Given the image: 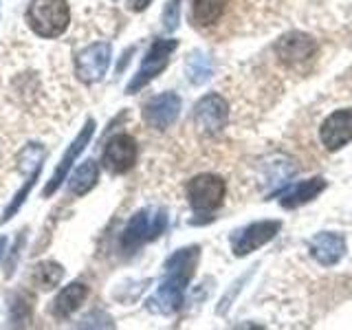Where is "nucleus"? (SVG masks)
<instances>
[{
  "label": "nucleus",
  "mask_w": 352,
  "mask_h": 330,
  "mask_svg": "<svg viewBox=\"0 0 352 330\" xmlns=\"http://www.w3.org/2000/svg\"><path fill=\"white\" fill-rule=\"evenodd\" d=\"M198 256H201L198 247H190V249L176 251L168 260V264H165V280L161 282L157 295L150 300V311L163 313V315L179 311L183 304L185 286L190 284L194 275Z\"/></svg>",
  "instance_id": "1"
},
{
  "label": "nucleus",
  "mask_w": 352,
  "mask_h": 330,
  "mask_svg": "<svg viewBox=\"0 0 352 330\" xmlns=\"http://www.w3.org/2000/svg\"><path fill=\"white\" fill-rule=\"evenodd\" d=\"M27 22L40 38H58L71 22L66 0H33L27 9Z\"/></svg>",
  "instance_id": "2"
},
{
  "label": "nucleus",
  "mask_w": 352,
  "mask_h": 330,
  "mask_svg": "<svg viewBox=\"0 0 352 330\" xmlns=\"http://www.w3.org/2000/svg\"><path fill=\"white\" fill-rule=\"evenodd\" d=\"M165 227H168V216H165V212H161V209H141V212H137L130 218L128 227L124 229L121 249L128 253L135 251L143 242H150L159 234H163Z\"/></svg>",
  "instance_id": "3"
},
{
  "label": "nucleus",
  "mask_w": 352,
  "mask_h": 330,
  "mask_svg": "<svg viewBox=\"0 0 352 330\" xmlns=\"http://www.w3.org/2000/svg\"><path fill=\"white\" fill-rule=\"evenodd\" d=\"M187 201L194 212H214L225 201V181L214 174H201L187 183Z\"/></svg>",
  "instance_id": "4"
},
{
  "label": "nucleus",
  "mask_w": 352,
  "mask_h": 330,
  "mask_svg": "<svg viewBox=\"0 0 352 330\" xmlns=\"http://www.w3.org/2000/svg\"><path fill=\"white\" fill-rule=\"evenodd\" d=\"M176 44H179L176 40H157L152 44L148 55H146V60H143V64H141L139 73L135 75V80H132L128 86V93H137L139 88H143L150 80H154V77L168 66L170 55L176 49Z\"/></svg>",
  "instance_id": "5"
},
{
  "label": "nucleus",
  "mask_w": 352,
  "mask_h": 330,
  "mask_svg": "<svg viewBox=\"0 0 352 330\" xmlns=\"http://www.w3.org/2000/svg\"><path fill=\"white\" fill-rule=\"evenodd\" d=\"M227 117H229L227 102L218 93L205 95L194 108L196 128L205 132V135H216V132L223 130L227 126Z\"/></svg>",
  "instance_id": "6"
},
{
  "label": "nucleus",
  "mask_w": 352,
  "mask_h": 330,
  "mask_svg": "<svg viewBox=\"0 0 352 330\" xmlns=\"http://www.w3.org/2000/svg\"><path fill=\"white\" fill-rule=\"evenodd\" d=\"M110 64V44L108 42H97L86 47L80 55H77L75 69H77V77L86 84L99 82L108 71Z\"/></svg>",
  "instance_id": "7"
},
{
  "label": "nucleus",
  "mask_w": 352,
  "mask_h": 330,
  "mask_svg": "<svg viewBox=\"0 0 352 330\" xmlns=\"http://www.w3.org/2000/svg\"><path fill=\"white\" fill-rule=\"evenodd\" d=\"M278 220H262V223H253L245 227L242 231H236V236L231 238V249L236 256H249L251 251H256L258 247L267 245L269 240H273L280 231Z\"/></svg>",
  "instance_id": "8"
},
{
  "label": "nucleus",
  "mask_w": 352,
  "mask_h": 330,
  "mask_svg": "<svg viewBox=\"0 0 352 330\" xmlns=\"http://www.w3.org/2000/svg\"><path fill=\"white\" fill-rule=\"evenodd\" d=\"M317 44L311 36H306L302 31H291L282 36L275 44V55L280 58V62L289 64V66H297L308 62L315 55Z\"/></svg>",
  "instance_id": "9"
},
{
  "label": "nucleus",
  "mask_w": 352,
  "mask_h": 330,
  "mask_svg": "<svg viewBox=\"0 0 352 330\" xmlns=\"http://www.w3.org/2000/svg\"><path fill=\"white\" fill-rule=\"evenodd\" d=\"M137 161V141L130 135H115L106 143L104 165L113 174H126Z\"/></svg>",
  "instance_id": "10"
},
{
  "label": "nucleus",
  "mask_w": 352,
  "mask_h": 330,
  "mask_svg": "<svg viewBox=\"0 0 352 330\" xmlns=\"http://www.w3.org/2000/svg\"><path fill=\"white\" fill-rule=\"evenodd\" d=\"M179 113H181V97L176 93H163L146 104V108H143V119H146L148 126H152L154 130H165L174 124Z\"/></svg>",
  "instance_id": "11"
},
{
  "label": "nucleus",
  "mask_w": 352,
  "mask_h": 330,
  "mask_svg": "<svg viewBox=\"0 0 352 330\" xmlns=\"http://www.w3.org/2000/svg\"><path fill=\"white\" fill-rule=\"evenodd\" d=\"M319 137H322V143L330 152L344 148L352 139V110L350 108L335 110V113L324 121L322 130H319Z\"/></svg>",
  "instance_id": "12"
},
{
  "label": "nucleus",
  "mask_w": 352,
  "mask_h": 330,
  "mask_svg": "<svg viewBox=\"0 0 352 330\" xmlns=\"http://www.w3.org/2000/svg\"><path fill=\"white\" fill-rule=\"evenodd\" d=\"M93 132H95V121H86V126H84V130L80 132V137H77V139L71 143V148L66 150V154H64L62 161H60V165H58V170L53 172L51 181H49V185H47V190H44V196H51V194L62 185V181L66 179V174L71 172L75 159L80 157V154L84 152V148L88 146V141H91Z\"/></svg>",
  "instance_id": "13"
},
{
  "label": "nucleus",
  "mask_w": 352,
  "mask_h": 330,
  "mask_svg": "<svg viewBox=\"0 0 352 330\" xmlns=\"http://www.w3.org/2000/svg\"><path fill=\"white\" fill-rule=\"evenodd\" d=\"M311 253L313 258L324 264V267H333L337 264L346 253V238L335 231H324V234H317L311 242Z\"/></svg>",
  "instance_id": "14"
},
{
  "label": "nucleus",
  "mask_w": 352,
  "mask_h": 330,
  "mask_svg": "<svg viewBox=\"0 0 352 330\" xmlns=\"http://www.w3.org/2000/svg\"><path fill=\"white\" fill-rule=\"evenodd\" d=\"M324 190H326V181L322 176H315L311 181H302V183L293 185L291 190L282 196V207L293 209V207L306 205L308 201H313V198L319 196Z\"/></svg>",
  "instance_id": "15"
},
{
  "label": "nucleus",
  "mask_w": 352,
  "mask_h": 330,
  "mask_svg": "<svg viewBox=\"0 0 352 330\" xmlns=\"http://www.w3.org/2000/svg\"><path fill=\"white\" fill-rule=\"evenodd\" d=\"M88 297V289L84 284H69L66 289L60 291V295L55 297V302H53V315L55 317H69L71 313H75L77 308H80L84 304V300Z\"/></svg>",
  "instance_id": "16"
},
{
  "label": "nucleus",
  "mask_w": 352,
  "mask_h": 330,
  "mask_svg": "<svg viewBox=\"0 0 352 330\" xmlns=\"http://www.w3.org/2000/svg\"><path fill=\"white\" fill-rule=\"evenodd\" d=\"M229 5V0H194L192 16L194 22L201 27H212L223 18L225 9Z\"/></svg>",
  "instance_id": "17"
},
{
  "label": "nucleus",
  "mask_w": 352,
  "mask_h": 330,
  "mask_svg": "<svg viewBox=\"0 0 352 330\" xmlns=\"http://www.w3.org/2000/svg\"><path fill=\"white\" fill-rule=\"evenodd\" d=\"M99 179V168H97V163L93 159H88L84 161L80 168L75 170V174L71 176V194L75 196H84L88 194L95 187Z\"/></svg>",
  "instance_id": "18"
},
{
  "label": "nucleus",
  "mask_w": 352,
  "mask_h": 330,
  "mask_svg": "<svg viewBox=\"0 0 352 330\" xmlns=\"http://www.w3.org/2000/svg\"><path fill=\"white\" fill-rule=\"evenodd\" d=\"M185 73L190 77L192 84H203L207 82L209 77L214 73V66H212V60L207 58L205 53H192L190 58H187V64H185Z\"/></svg>",
  "instance_id": "19"
},
{
  "label": "nucleus",
  "mask_w": 352,
  "mask_h": 330,
  "mask_svg": "<svg viewBox=\"0 0 352 330\" xmlns=\"http://www.w3.org/2000/svg\"><path fill=\"white\" fill-rule=\"evenodd\" d=\"M62 275H64L62 267H60V264H55V262H47V264H42V267L36 269V280H38V284L42 286L44 291L58 286V282L62 280Z\"/></svg>",
  "instance_id": "20"
},
{
  "label": "nucleus",
  "mask_w": 352,
  "mask_h": 330,
  "mask_svg": "<svg viewBox=\"0 0 352 330\" xmlns=\"http://www.w3.org/2000/svg\"><path fill=\"white\" fill-rule=\"evenodd\" d=\"M40 165H38V168L36 170H33V174L29 176V181H27V185L25 187H22V190L16 194V198H14V203H11L9 205V209H7V212H5V216H3V223H7V220L11 218V216H14L16 212H18V209H20V205L22 203H25V198H27V194H29V190H31V187L33 185H36V179H38V176H40Z\"/></svg>",
  "instance_id": "21"
},
{
  "label": "nucleus",
  "mask_w": 352,
  "mask_h": 330,
  "mask_svg": "<svg viewBox=\"0 0 352 330\" xmlns=\"http://www.w3.org/2000/svg\"><path fill=\"white\" fill-rule=\"evenodd\" d=\"M179 9H181V0H170L168 7L163 11V22H165V29L174 31L176 25H179Z\"/></svg>",
  "instance_id": "22"
},
{
  "label": "nucleus",
  "mask_w": 352,
  "mask_h": 330,
  "mask_svg": "<svg viewBox=\"0 0 352 330\" xmlns=\"http://www.w3.org/2000/svg\"><path fill=\"white\" fill-rule=\"evenodd\" d=\"M150 3H152V0H128L130 9H135V11H143Z\"/></svg>",
  "instance_id": "23"
},
{
  "label": "nucleus",
  "mask_w": 352,
  "mask_h": 330,
  "mask_svg": "<svg viewBox=\"0 0 352 330\" xmlns=\"http://www.w3.org/2000/svg\"><path fill=\"white\" fill-rule=\"evenodd\" d=\"M5 247H7V240H5V238H0V258H3V251H5Z\"/></svg>",
  "instance_id": "24"
}]
</instances>
